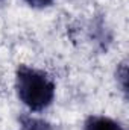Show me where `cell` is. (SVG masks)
I'll use <instances>...</instances> for the list:
<instances>
[{
	"label": "cell",
	"instance_id": "obj_1",
	"mask_svg": "<svg viewBox=\"0 0 129 130\" xmlns=\"http://www.w3.org/2000/svg\"><path fill=\"white\" fill-rule=\"evenodd\" d=\"M14 89L17 98L31 113L49 109L56 95V83L52 76L41 68L26 64H18L15 68Z\"/></svg>",
	"mask_w": 129,
	"mask_h": 130
},
{
	"label": "cell",
	"instance_id": "obj_2",
	"mask_svg": "<svg viewBox=\"0 0 129 130\" xmlns=\"http://www.w3.org/2000/svg\"><path fill=\"white\" fill-rule=\"evenodd\" d=\"M82 130H126L125 126L108 115H88Z\"/></svg>",
	"mask_w": 129,
	"mask_h": 130
},
{
	"label": "cell",
	"instance_id": "obj_3",
	"mask_svg": "<svg viewBox=\"0 0 129 130\" xmlns=\"http://www.w3.org/2000/svg\"><path fill=\"white\" fill-rule=\"evenodd\" d=\"M18 130H53V126L46 118L29 112L18 117Z\"/></svg>",
	"mask_w": 129,
	"mask_h": 130
},
{
	"label": "cell",
	"instance_id": "obj_4",
	"mask_svg": "<svg viewBox=\"0 0 129 130\" xmlns=\"http://www.w3.org/2000/svg\"><path fill=\"white\" fill-rule=\"evenodd\" d=\"M115 82L126 98L128 97V61L126 59H123L115 68Z\"/></svg>",
	"mask_w": 129,
	"mask_h": 130
},
{
	"label": "cell",
	"instance_id": "obj_5",
	"mask_svg": "<svg viewBox=\"0 0 129 130\" xmlns=\"http://www.w3.org/2000/svg\"><path fill=\"white\" fill-rule=\"evenodd\" d=\"M23 2L32 9H47L55 3V0H23Z\"/></svg>",
	"mask_w": 129,
	"mask_h": 130
},
{
	"label": "cell",
	"instance_id": "obj_6",
	"mask_svg": "<svg viewBox=\"0 0 129 130\" xmlns=\"http://www.w3.org/2000/svg\"><path fill=\"white\" fill-rule=\"evenodd\" d=\"M3 2H5V0H0V6H2V5H3Z\"/></svg>",
	"mask_w": 129,
	"mask_h": 130
}]
</instances>
